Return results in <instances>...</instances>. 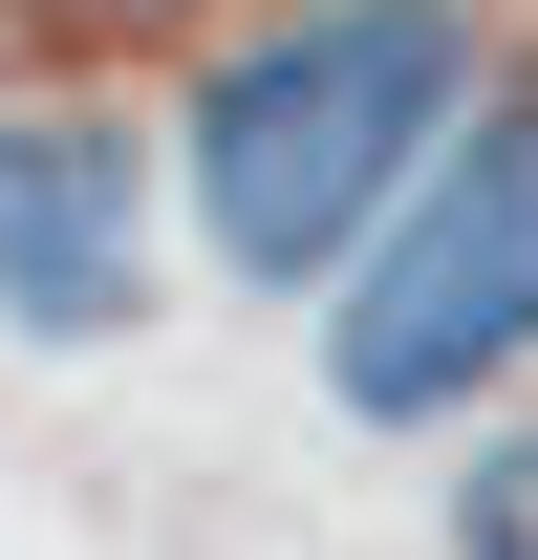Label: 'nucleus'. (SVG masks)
I'll list each match as a JSON object with an SVG mask.
<instances>
[{"label": "nucleus", "instance_id": "1", "mask_svg": "<svg viewBox=\"0 0 538 560\" xmlns=\"http://www.w3.org/2000/svg\"><path fill=\"white\" fill-rule=\"evenodd\" d=\"M473 130V0H280L259 44L195 66V237L259 302H344V259L431 195Z\"/></svg>", "mask_w": 538, "mask_h": 560}, {"label": "nucleus", "instance_id": "2", "mask_svg": "<svg viewBox=\"0 0 538 560\" xmlns=\"http://www.w3.org/2000/svg\"><path fill=\"white\" fill-rule=\"evenodd\" d=\"M495 366H538V86L431 151V195H409L388 237L344 259V302H324V410L344 431H431V410H473Z\"/></svg>", "mask_w": 538, "mask_h": 560}, {"label": "nucleus", "instance_id": "3", "mask_svg": "<svg viewBox=\"0 0 538 560\" xmlns=\"http://www.w3.org/2000/svg\"><path fill=\"white\" fill-rule=\"evenodd\" d=\"M151 324V151L108 108H0V346H130Z\"/></svg>", "mask_w": 538, "mask_h": 560}, {"label": "nucleus", "instance_id": "4", "mask_svg": "<svg viewBox=\"0 0 538 560\" xmlns=\"http://www.w3.org/2000/svg\"><path fill=\"white\" fill-rule=\"evenodd\" d=\"M453 560H538V431H495L453 475Z\"/></svg>", "mask_w": 538, "mask_h": 560}, {"label": "nucleus", "instance_id": "5", "mask_svg": "<svg viewBox=\"0 0 538 560\" xmlns=\"http://www.w3.org/2000/svg\"><path fill=\"white\" fill-rule=\"evenodd\" d=\"M44 22H195V0H44Z\"/></svg>", "mask_w": 538, "mask_h": 560}]
</instances>
